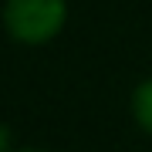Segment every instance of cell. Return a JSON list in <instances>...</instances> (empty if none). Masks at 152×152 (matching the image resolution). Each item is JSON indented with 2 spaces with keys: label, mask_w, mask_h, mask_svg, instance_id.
Wrapping results in <instances>:
<instances>
[{
  "label": "cell",
  "mask_w": 152,
  "mask_h": 152,
  "mask_svg": "<svg viewBox=\"0 0 152 152\" xmlns=\"http://www.w3.org/2000/svg\"><path fill=\"white\" fill-rule=\"evenodd\" d=\"M132 112H135V118H139L142 129L152 132V78L135 88V95H132Z\"/></svg>",
  "instance_id": "7a4b0ae2"
},
{
  "label": "cell",
  "mask_w": 152,
  "mask_h": 152,
  "mask_svg": "<svg viewBox=\"0 0 152 152\" xmlns=\"http://www.w3.org/2000/svg\"><path fill=\"white\" fill-rule=\"evenodd\" d=\"M64 0H7V31L20 44H44L64 27Z\"/></svg>",
  "instance_id": "6da1fadb"
}]
</instances>
